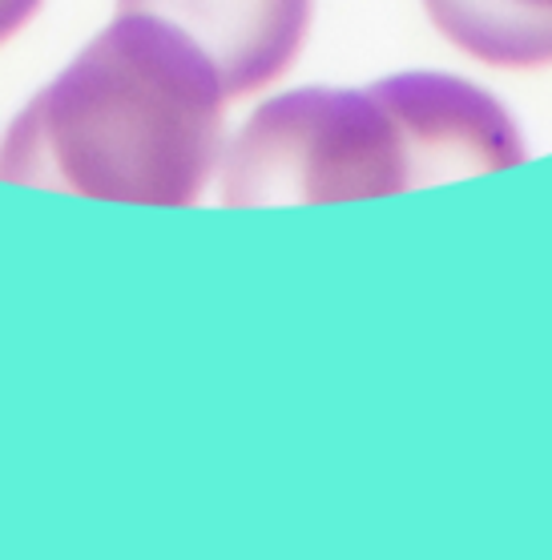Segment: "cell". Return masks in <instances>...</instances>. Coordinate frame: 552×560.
Returning <instances> with one entry per match:
<instances>
[{"label": "cell", "mask_w": 552, "mask_h": 560, "mask_svg": "<svg viewBox=\"0 0 552 560\" xmlns=\"http://www.w3.org/2000/svg\"><path fill=\"white\" fill-rule=\"evenodd\" d=\"M219 69L181 28L117 13L0 138V182L133 206H193L226 133Z\"/></svg>", "instance_id": "cell-1"}, {"label": "cell", "mask_w": 552, "mask_h": 560, "mask_svg": "<svg viewBox=\"0 0 552 560\" xmlns=\"http://www.w3.org/2000/svg\"><path fill=\"white\" fill-rule=\"evenodd\" d=\"M411 190L408 145L375 90H295L258 105L219 158V202H355Z\"/></svg>", "instance_id": "cell-2"}, {"label": "cell", "mask_w": 552, "mask_h": 560, "mask_svg": "<svg viewBox=\"0 0 552 560\" xmlns=\"http://www.w3.org/2000/svg\"><path fill=\"white\" fill-rule=\"evenodd\" d=\"M408 145L411 186H439L528 158L525 138L496 97L451 73H396L372 85Z\"/></svg>", "instance_id": "cell-3"}, {"label": "cell", "mask_w": 552, "mask_h": 560, "mask_svg": "<svg viewBox=\"0 0 552 560\" xmlns=\"http://www.w3.org/2000/svg\"><path fill=\"white\" fill-rule=\"evenodd\" d=\"M117 13L157 16L181 28L219 69L231 102L274 85L295 65L315 21V0H117Z\"/></svg>", "instance_id": "cell-4"}, {"label": "cell", "mask_w": 552, "mask_h": 560, "mask_svg": "<svg viewBox=\"0 0 552 560\" xmlns=\"http://www.w3.org/2000/svg\"><path fill=\"white\" fill-rule=\"evenodd\" d=\"M427 21L492 69L552 65V0H424Z\"/></svg>", "instance_id": "cell-5"}, {"label": "cell", "mask_w": 552, "mask_h": 560, "mask_svg": "<svg viewBox=\"0 0 552 560\" xmlns=\"http://www.w3.org/2000/svg\"><path fill=\"white\" fill-rule=\"evenodd\" d=\"M37 9H40V0H0V45L9 37H16V33L33 21Z\"/></svg>", "instance_id": "cell-6"}]
</instances>
